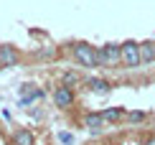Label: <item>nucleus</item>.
<instances>
[{"label":"nucleus","instance_id":"nucleus-1","mask_svg":"<svg viewBox=\"0 0 155 145\" xmlns=\"http://www.w3.org/2000/svg\"><path fill=\"white\" fill-rule=\"evenodd\" d=\"M117 64H122V43H104L97 49V66L117 69Z\"/></svg>","mask_w":155,"mask_h":145},{"label":"nucleus","instance_id":"nucleus-2","mask_svg":"<svg viewBox=\"0 0 155 145\" xmlns=\"http://www.w3.org/2000/svg\"><path fill=\"white\" fill-rule=\"evenodd\" d=\"M71 56H74V61L79 64V66L97 69V49L94 46H89L84 41H76V43H71Z\"/></svg>","mask_w":155,"mask_h":145},{"label":"nucleus","instance_id":"nucleus-3","mask_svg":"<svg viewBox=\"0 0 155 145\" xmlns=\"http://www.w3.org/2000/svg\"><path fill=\"white\" fill-rule=\"evenodd\" d=\"M140 43L137 41H125L122 43V66L125 69H137L140 66Z\"/></svg>","mask_w":155,"mask_h":145},{"label":"nucleus","instance_id":"nucleus-4","mask_svg":"<svg viewBox=\"0 0 155 145\" xmlns=\"http://www.w3.org/2000/svg\"><path fill=\"white\" fill-rule=\"evenodd\" d=\"M54 104L59 110H71L74 107V99H76V94H74V89L71 87H66V84H59V87H54Z\"/></svg>","mask_w":155,"mask_h":145},{"label":"nucleus","instance_id":"nucleus-5","mask_svg":"<svg viewBox=\"0 0 155 145\" xmlns=\"http://www.w3.org/2000/svg\"><path fill=\"white\" fill-rule=\"evenodd\" d=\"M18 59H21V56H18L15 46H8V43L0 46V66H3V69H5V66H15Z\"/></svg>","mask_w":155,"mask_h":145},{"label":"nucleus","instance_id":"nucleus-6","mask_svg":"<svg viewBox=\"0 0 155 145\" xmlns=\"http://www.w3.org/2000/svg\"><path fill=\"white\" fill-rule=\"evenodd\" d=\"M87 87H89V92H94V94H109L112 92V84L107 82V79H102V76H92V79H87Z\"/></svg>","mask_w":155,"mask_h":145},{"label":"nucleus","instance_id":"nucleus-7","mask_svg":"<svg viewBox=\"0 0 155 145\" xmlns=\"http://www.w3.org/2000/svg\"><path fill=\"white\" fill-rule=\"evenodd\" d=\"M84 127L89 130V133H102V127H104V117L99 115V112H89V115H84Z\"/></svg>","mask_w":155,"mask_h":145},{"label":"nucleus","instance_id":"nucleus-8","mask_svg":"<svg viewBox=\"0 0 155 145\" xmlns=\"http://www.w3.org/2000/svg\"><path fill=\"white\" fill-rule=\"evenodd\" d=\"M13 145H36V135L28 127H18L13 133Z\"/></svg>","mask_w":155,"mask_h":145},{"label":"nucleus","instance_id":"nucleus-9","mask_svg":"<svg viewBox=\"0 0 155 145\" xmlns=\"http://www.w3.org/2000/svg\"><path fill=\"white\" fill-rule=\"evenodd\" d=\"M125 115H127V110H125V107H107L104 112H102L104 122H112V125H117L120 120H125Z\"/></svg>","mask_w":155,"mask_h":145},{"label":"nucleus","instance_id":"nucleus-10","mask_svg":"<svg viewBox=\"0 0 155 145\" xmlns=\"http://www.w3.org/2000/svg\"><path fill=\"white\" fill-rule=\"evenodd\" d=\"M140 61L153 64L155 61V41H143L140 43Z\"/></svg>","mask_w":155,"mask_h":145},{"label":"nucleus","instance_id":"nucleus-11","mask_svg":"<svg viewBox=\"0 0 155 145\" xmlns=\"http://www.w3.org/2000/svg\"><path fill=\"white\" fill-rule=\"evenodd\" d=\"M38 99H43V92L41 89H33V92H28V94H23L21 99H18V107H28V104H33Z\"/></svg>","mask_w":155,"mask_h":145},{"label":"nucleus","instance_id":"nucleus-12","mask_svg":"<svg viewBox=\"0 0 155 145\" xmlns=\"http://www.w3.org/2000/svg\"><path fill=\"white\" fill-rule=\"evenodd\" d=\"M81 82V76L76 74V71H66V74H64V84H66V87H74V84H79Z\"/></svg>","mask_w":155,"mask_h":145},{"label":"nucleus","instance_id":"nucleus-13","mask_svg":"<svg viewBox=\"0 0 155 145\" xmlns=\"http://www.w3.org/2000/svg\"><path fill=\"white\" fill-rule=\"evenodd\" d=\"M125 117H127L130 122H135V125H137V122H143V120H145V112H143V110H132V112H127Z\"/></svg>","mask_w":155,"mask_h":145},{"label":"nucleus","instance_id":"nucleus-14","mask_svg":"<svg viewBox=\"0 0 155 145\" xmlns=\"http://www.w3.org/2000/svg\"><path fill=\"white\" fill-rule=\"evenodd\" d=\"M56 140H59L61 145H74V143H76V137H74L71 133H59V135H56Z\"/></svg>","mask_w":155,"mask_h":145},{"label":"nucleus","instance_id":"nucleus-15","mask_svg":"<svg viewBox=\"0 0 155 145\" xmlns=\"http://www.w3.org/2000/svg\"><path fill=\"white\" fill-rule=\"evenodd\" d=\"M145 145H155V137H150V140H147V143H145Z\"/></svg>","mask_w":155,"mask_h":145},{"label":"nucleus","instance_id":"nucleus-16","mask_svg":"<svg viewBox=\"0 0 155 145\" xmlns=\"http://www.w3.org/2000/svg\"><path fill=\"white\" fill-rule=\"evenodd\" d=\"M125 145H137V143H125Z\"/></svg>","mask_w":155,"mask_h":145}]
</instances>
